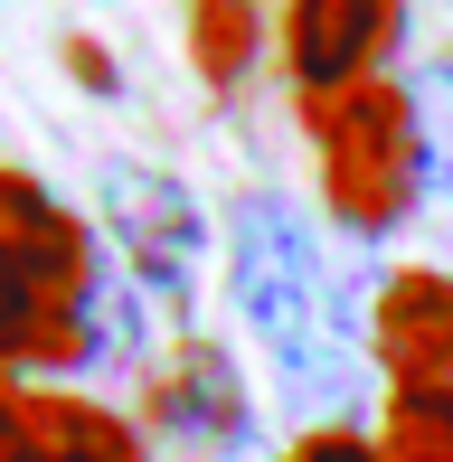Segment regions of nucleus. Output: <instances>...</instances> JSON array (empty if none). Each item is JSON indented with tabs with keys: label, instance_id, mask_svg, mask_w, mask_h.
Segmentation results:
<instances>
[{
	"label": "nucleus",
	"instance_id": "423d86ee",
	"mask_svg": "<svg viewBox=\"0 0 453 462\" xmlns=\"http://www.w3.org/2000/svg\"><path fill=\"white\" fill-rule=\"evenodd\" d=\"M152 425L180 434V444H245V377L217 340H180L171 359L152 368Z\"/></svg>",
	"mask_w": 453,
	"mask_h": 462
},
{
	"label": "nucleus",
	"instance_id": "6e6552de",
	"mask_svg": "<svg viewBox=\"0 0 453 462\" xmlns=\"http://www.w3.org/2000/svg\"><path fill=\"white\" fill-rule=\"evenodd\" d=\"M190 57L217 95L245 86V67H255V0H190Z\"/></svg>",
	"mask_w": 453,
	"mask_h": 462
},
{
	"label": "nucleus",
	"instance_id": "7ed1b4c3",
	"mask_svg": "<svg viewBox=\"0 0 453 462\" xmlns=\"http://www.w3.org/2000/svg\"><path fill=\"white\" fill-rule=\"evenodd\" d=\"M95 199H105V236L123 245L133 283L152 292V302L190 311L199 255H208V217H199V199H190L171 171H152V161H105Z\"/></svg>",
	"mask_w": 453,
	"mask_h": 462
},
{
	"label": "nucleus",
	"instance_id": "f257e3e1",
	"mask_svg": "<svg viewBox=\"0 0 453 462\" xmlns=\"http://www.w3.org/2000/svg\"><path fill=\"white\" fill-rule=\"evenodd\" d=\"M226 283H236V311H245V330H255L293 415H349L368 396V330H359V311H349L331 255H321L312 217L293 199H274V189L236 199Z\"/></svg>",
	"mask_w": 453,
	"mask_h": 462
},
{
	"label": "nucleus",
	"instance_id": "0eeeda50",
	"mask_svg": "<svg viewBox=\"0 0 453 462\" xmlns=\"http://www.w3.org/2000/svg\"><path fill=\"white\" fill-rule=\"evenodd\" d=\"M0 255L38 264V274L67 283V292H95V283H105L95 236L76 226V208L57 199V189H38L29 171H0Z\"/></svg>",
	"mask_w": 453,
	"mask_h": 462
},
{
	"label": "nucleus",
	"instance_id": "20e7f679",
	"mask_svg": "<svg viewBox=\"0 0 453 462\" xmlns=\"http://www.w3.org/2000/svg\"><path fill=\"white\" fill-rule=\"evenodd\" d=\"M397 38H406V0H283V76H293V104L321 114V104L378 86Z\"/></svg>",
	"mask_w": 453,
	"mask_h": 462
},
{
	"label": "nucleus",
	"instance_id": "f03ea898",
	"mask_svg": "<svg viewBox=\"0 0 453 462\" xmlns=\"http://www.w3.org/2000/svg\"><path fill=\"white\" fill-rule=\"evenodd\" d=\"M312 142H321V199L349 236H387V226L416 208L425 189V133H416V95L406 86H359L340 104L312 114Z\"/></svg>",
	"mask_w": 453,
	"mask_h": 462
},
{
	"label": "nucleus",
	"instance_id": "9b49d317",
	"mask_svg": "<svg viewBox=\"0 0 453 462\" xmlns=\"http://www.w3.org/2000/svg\"><path fill=\"white\" fill-rule=\"evenodd\" d=\"M283 462H387V453L368 444V434H349V425H321V434H302Z\"/></svg>",
	"mask_w": 453,
	"mask_h": 462
},
{
	"label": "nucleus",
	"instance_id": "39448f33",
	"mask_svg": "<svg viewBox=\"0 0 453 462\" xmlns=\"http://www.w3.org/2000/svg\"><path fill=\"white\" fill-rule=\"evenodd\" d=\"M368 349L387 368V396H453V274H397L378 292Z\"/></svg>",
	"mask_w": 453,
	"mask_h": 462
},
{
	"label": "nucleus",
	"instance_id": "1a4fd4ad",
	"mask_svg": "<svg viewBox=\"0 0 453 462\" xmlns=\"http://www.w3.org/2000/svg\"><path fill=\"white\" fill-rule=\"evenodd\" d=\"M378 453L387 462H453V396H387Z\"/></svg>",
	"mask_w": 453,
	"mask_h": 462
},
{
	"label": "nucleus",
	"instance_id": "9d476101",
	"mask_svg": "<svg viewBox=\"0 0 453 462\" xmlns=\"http://www.w3.org/2000/svg\"><path fill=\"white\" fill-rule=\"evenodd\" d=\"M406 95H416V133H425V189L453 199V57H444V67H425Z\"/></svg>",
	"mask_w": 453,
	"mask_h": 462
}]
</instances>
